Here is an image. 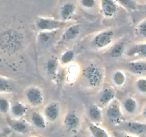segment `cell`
Returning <instances> with one entry per match:
<instances>
[{
  "label": "cell",
  "instance_id": "obj_1",
  "mask_svg": "<svg viewBox=\"0 0 146 137\" xmlns=\"http://www.w3.org/2000/svg\"><path fill=\"white\" fill-rule=\"evenodd\" d=\"M81 78L89 88H97L101 86L104 81V69L98 64L90 63L83 68Z\"/></svg>",
  "mask_w": 146,
  "mask_h": 137
},
{
  "label": "cell",
  "instance_id": "obj_2",
  "mask_svg": "<svg viewBox=\"0 0 146 137\" xmlns=\"http://www.w3.org/2000/svg\"><path fill=\"white\" fill-rule=\"evenodd\" d=\"M115 32L111 29L99 31L94 35L91 41V46L96 50H103L111 47L114 43Z\"/></svg>",
  "mask_w": 146,
  "mask_h": 137
},
{
  "label": "cell",
  "instance_id": "obj_3",
  "mask_svg": "<svg viewBox=\"0 0 146 137\" xmlns=\"http://www.w3.org/2000/svg\"><path fill=\"white\" fill-rule=\"evenodd\" d=\"M67 21L49 17H38L34 21V26L38 31H56L64 28Z\"/></svg>",
  "mask_w": 146,
  "mask_h": 137
},
{
  "label": "cell",
  "instance_id": "obj_4",
  "mask_svg": "<svg viewBox=\"0 0 146 137\" xmlns=\"http://www.w3.org/2000/svg\"><path fill=\"white\" fill-rule=\"evenodd\" d=\"M24 96L27 104L33 108L40 107L44 102V91L38 86H29L24 90Z\"/></svg>",
  "mask_w": 146,
  "mask_h": 137
},
{
  "label": "cell",
  "instance_id": "obj_5",
  "mask_svg": "<svg viewBox=\"0 0 146 137\" xmlns=\"http://www.w3.org/2000/svg\"><path fill=\"white\" fill-rule=\"evenodd\" d=\"M106 116L108 121L114 125H121L125 121L124 112L121 104L115 98L106 106Z\"/></svg>",
  "mask_w": 146,
  "mask_h": 137
},
{
  "label": "cell",
  "instance_id": "obj_6",
  "mask_svg": "<svg viewBox=\"0 0 146 137\" xmlns=\"http://www.w3.org/2000/svg\"><path fill=\"white\" fill-rule=\"evenodd\" d=\"M63 125L68 133L76 134L81 126V118L76 111H69L63 118Z\"/></svg>",
  "mask_w": 146,
  "mask_h": 137
},
{
  "label": "cell",
  "instance_id": "obj_7",
  "mask_svg": "<svg viewBox=\"0 0 146 137\" xmlns=\"http://www.w3.org/2000/svg\"><path fill=\"white\" fill-rule=\"evenodd\" d=\"M47 121L54 123L58 120L61 114V106L58 101H51L47 103L43 110Z\"/></svg>",
  "mask_w": 146,
  "mask_h": 137
},
{
  "label": "cell",
  "instance_id": "obj_8",
  "mask_svg": "<svg viewBox=\"0 0 146 137\" xmlns=\"http://www.w3.org/2000/svg\"><path fill=\"white\" fill-rule=\"evenodd\" d=\"M125 56L134 59H146V41L135 43L127 48Z\"/></svg>",
  "mask_w": 146,
  "mask_h": 137
},
{
  "label": "cell",
  "instance_id": "obj_9",
  "mask_svg": "<svg viewBox=\"0 0 146 137\" xmlns=\"http://www.w3.org/2000/svg\"><path fill=\"white\" fill-rule=\"evenodd\" d=\"M116 91L112 86H105L98 94V101L102 106H107L115 99Z\"/></svg>",
  "mask_w": 146,
  "mask_h": 137
},
{
  "label": "cell",
  "instance_id": "obj_10",
  "mask_svg": "<svg viewBox=\"0 0 146 137\" xmlns=\"http://www.w3.org/2000/svg\"><path fill=\"white\" fill-rule=\"evenodd\" d=\"M122 124L123 129L125 130L128 134H133L135 136L145 135L146 134V123L129 121H124Z\"/></svg>",
  "mask_w": 146,
  "mask_h": 137
},
{
  "label": "cell",
  "instance_id": "obj_11",
  "mask_svg": "<svg viewBox=\"0 0 146 137\" xmlns=\"http://www.w3.org/2000/svg\"><path fill=\"white\" fill-rule=\"evenodd\" d=\"M125 69L134 75L146 74V59H133L125 64Z\"/></svg>",
  "mask_w": 146,
  "mask_h": 137
},
{
  "label": "cell",
  "instance_id": "obj_12",
  "mask_svg": "<svg viewBox=\"0 0 146 137\" xmlns=\"http://www.w3.org/2000/svg\"><path fill=\"white\" fill-rule=\"evenodd\" d=\"M82 30V27L80 24H74L68 26L63 32L61 41L70 42L76 40L80 36Z\"/></svg>",
  "mask_w": 146,
  "mask_h": 137
},
{
  "label": "cell",
  "instance_id": "obj_13",
  "mask_svg": "<svg viewBox=\"0 0 146 137\" xmlns=\"http://www.w3.org/2000/svg\"><path fill=\"white\" fill-rule=\"evenodd\" d=\"M101 11L106 18H113L118 11V6L115 0H101Z\"/></svg>",
  "mask_w": 146,
  "mask_h": 137
},
{
  "label": "cell",
  "instance_id": "obj_14",
  "mask_svg": "<svg viewBox=\"0 0 146 137\" xmlns=\"http://www.w3.org/2000/svg\"><path fill=\"white\" fill-rule=\"evenodd\" d=\"M9 125L13 131L22 135L27 134L30 129L29 124L22 118L10 119V121H9Z\"/></svg>",
  "mask_w": 146,
  "mask_h": 137
},
{
  "label": "cell",
  "instance_id": "obj_15",
  "mask_svg": "<svg viewBox=\"0 0 146 137\" xmlns=\"http://www.w3.org/2000/svg\"><path fill=\"white\" fill-rule=\"evenodd\" d=\"M28 112V107L26 103L21 101H14L11 104L10 114L14 118H23Z\"/></svg>",
  "mask_w": 146,
  "mask_h": 137
},
{
  "label": "cell",
  "instance_id": "obj_16",
  "mask_svg": "<svg viewBox=\"0 0 146 137\" xmlns=\"http://www.w3.org/2000/svg\"><path fill=\"white\" fill-rule=\"evenodd\" d=\"M87 115L91 123L99 124L104 120V113L100 106L96 104L90 106L87 111Z\"/></svg>",
  "mask_w": 146,
  "mask_h": 137
},
{
  "label": "cell",
  "instance_id": "obj_17",
  "mask_svg": "<svg viewBox=\"0 0 146 137\" xmlns=\"http://www.w3.org/2000/svg\"><path fill=\"white\" fill-rule=\"evenodd\" d=\"M126 44L123 40L117 41L110 47L109 56L113 59H120L123 57L126 51Z\"/></svg>",
  "mask_w": 146,
  "mask_h": 137
},
{
  "label": "cell",
  "instance_id": "obj_18",
  "mask_svg": "<svg viewBox=\"0 0 146 137\" xmlns=\"http://www.w3.org/2000/svg\"><path fill=\"white\" fill-rule=\"evenodd\" d=\"M30 121L34 128L39 130H44L47 127V120L43 113L39 111H33L30 116Z\"/></svg>",
  "mask_w": 146,
  "mask_h": 137
},
{
  "label": "cell",
  "instance_id": "obj_19",
  "mask_svg": "<svg viewBox=\"0 0 146 137\" xmlns=\"http://www.w3.org/2000/svg\"><path fill=\"white\" fill-rule=\"evenodd\" d=\"M121 106L124 114L133 115L138 109V102L134 97L127 96L122 101Z\"/></svg>",
  "mask_w": 146,
  "mask_h": 137
},
{
  "label": "cell",
  "instance_id": "obj_20",
  "mask_svg": "<svg viewBox=\"0 0 146 137\" xmlns=\"http://www.w3.org/2000/svg\"><path fill=\"white\" fill-rule=\"evenodd\" d=\"M59 59L56 57H53L48 59L45 62L44 68H45L46 74L50 77L55 78L58 74V68H59Z\"/></svg>",
  "mask_w": 146,
  "mask_h": 137
},
{
  "label": "cell",
  "instance_id": "obj_21",
  "mask_svg": "<svg viewBox=\"0 0 146 137\" xmlns=\"http://www.w3.org/2000/svg\"><path fill=\"white\" fill-rule=\"evenodd\" d=\"M76 12V6L73 2H66L60 8L59 15L61 20L68 21L74 17Z\"/></svg>",
  "mask_w": 146,
  "mask_h": 137
},
{
  "label": "cell",
  "instance_id": "obj_22",
  "mask_svg": "<svg viewBox=\"0 0 146 137\" xmlns=\"http://www.w3.org/2000/svg\"><path fill=\"white\" fill-rule=\"evenodd\" d=\"M56 31H38L37 34V43L40 47H46L54 41Z\"/></svg>",
  "mask_w": 146,
  "mask_h": 137
},
{
  "label": "cell",
  "instance_id": "obj_23",
  "mask_svg": "<svg viewBox=\"0 0 146 137\" xmlns=\"http://www.w3.org/2000/svg\"><path fill=\"white\" fill-rule=\"evenodd\" d=\"M111 78L113 85L117 88H123L126 84L127 75L123 70H115L111 74Z\"/></svg>",
  "mask_w": 146,
  "mask_h": 137
},
{
  "label": "cell",
  "instance_id": "obj_24",
  "mask_svg": "<svg viewBox=\"0 0 146 137\" xmlns=\"http://www.w3.org/2000/svg\"><path fill=\"white\" fill-rule=\"evenodd\" d=\"M88 129L92 137H111L109 133L99 124L90 122Z\"/></svg>",
  "mask_w": 146,
  "mask_h": 137
},
{
  "label": "cell",
  "instance_id": "obj_25",
  "mask_svg": "<svg viewBox=\"0 0 146 137\" xmlns=\"http://www.w3.org/2000/svg\"><path fill=\"white\" fill-rule=\"evenodd\" d=\"M76 57L75 50L73 49H68L61 54L59 58L60 64L62 66H68L73 63Z\"/></svg>",
  "mask_w": 146,
  "mask_h": 137
},
{
  "label": "cell",
  "instance_id": "obj_26",
  "mask_svg": "<svg viewBox=\"0 0 146 137\" xmlns=\"http://www.w3.org/2000/svg\"><path fill=\"white\" fill-rule=\"evenodd\" d=\"M14 89V86L11 80L0 76V94H8L13 92Z\"/></svg>",
  "mask_w": 146,
  "mask_h": 137
},
{
  "label": "cell",
  "instance_id": "obj_27",
  "mask_svg": "<svg viewBox=\"0 0 146 137\" xmlns=\"http://www.w3.org/2000/svg\"><path fill=\"white\" fill-rule=\"evenodd\" d=\"M135 34L143 41H146V18L137 24L135 29Z\"/></svg>",
  "mask_w": 146,
  "mask_h": 137
},
{
  "label": "cell",
  "instance_id": "obj_28",
  "mask_svg": "<svg viewBox=\"0 0 146 137\" xmlns=\"http://www.w3.org/2000/svg\"><path fill=\"white\" fill-rule=\"evenodd\" d=\"M135 88L140 94L146 96V77L141 76L135 81Z\"/></svg>",
  "mask_w": 146,
  "mask_h": 137
},
{
  "label": "cell",
  "instance_id": "obj_29",
  "mask_svg": "<svg viewBox=\"0 0 146 137\" xmlns=\"http://www.w3.org/2000/svg\"><path fill=\"white\" fill-rule=\"evenodd\" d=\"M11 103L7 98L0 96V114H7L10 112Z\"/></svg>",
  "mask_w": 146,
  "mask_h": 137
},
{
  "label": "cell",
  "instance_id": "obj_30",
  "mask_svg": "<svg viewBox=\"0 0 146 137\" xmlns=\"http://www.w3.org/2000/svg\"><path fill=\"white\" fill-rule=\"evenodd\" d=\"M68 66V68L67 69L66 72V76L67 78H71V80H75L76 77L78 76L79 74V70H78V67L76 64H70Z\"/></svg>",
  "mask_w": 146,
  "mask_h": 137
},
{
  "label": "cell",
  "instance_id": "obj_31",
  "mask_svg": "<svg viewBox=\"0 0 146 137\" xmlns=\"http://www.w3.org/2000/svg\"><path fill=\"white\" fill-rule=\"evenodd\" d=\"M115 1L127 9L133 10L137 9V4L133 0H115Z\"/></svg>",
  "mask_w": 146,
  "mask_h": 137
},
{
  "label": "cell",
  "instance_id": "obj_32",
  "mask_svg": "<svg viewBox=\"0 0 146 137\" xmlns=\"http://www.w3.org/2000/svg\"><path fill=\"white\" fill-rule=\"evenodd\" d=\"M80 5L86 9H91L94 8L96 4V0H79Z\"/></svg>",
  "mask_w": 146,
  "mask_h": 137
},
{
  "label": "cell",
  "instance_id": "obj_33",
  "mask_svg": "<svg viewBox=\"0 0 146 137\" xmlns=\"http://www.w3.org/2000/svg\"><path fill=\"white\" fill-rule=\"evenodd\" d=\"M141 115L143 116V117L145 119H146V104L144 106L143 108L142 111H141Z\"/></svg>",
  "mask_w": 146,
  "mask_h": 137
},
{
  "label": "cell",
  "instance_id": "obj_34",
  "mask_svg": "<svg viewBox=\"0 0 146 137\" xmlns=\"http://www.w3.org/2000/svg\"><path fill=\"white\" fill-rule=\"evenodd\" d=\"M125 137H137V136L133 135V134H128H128H127Z\"/></svg>",
  "mask_w": 146,
  "mask_h": 137
},
{
  "label": "cell",
  "instance_id": "obj_35",
  "mask_svg": "<svg viewBox=\"0 0 146 137\" xmlns=\"http://www.w3.org/2000/svg\"><path fill=\"white\" fill-rule=\"evenodd\" d=\"M30 137H40V136H31Z\"/></svg>",
  "mask_w": 146,
  "mask_h": 137
},
{
  "label": "cell",
  "instance_id": "obj_36",
  "mask_svg": "<svg viewBox=\"0 0 146 137\" xmlns=\"http://www.w3.org/2000/svg\"><path fill=\"white\" fill-rule=\"evenodd\" d=\"M145 9H146V5H145Z\"/></svg>",
  "mask_w": 146,
  "mask_h": 137
}]
</instances>
